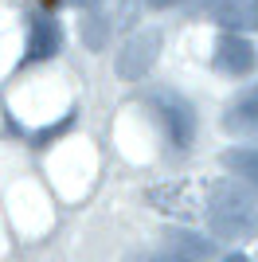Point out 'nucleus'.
<instances>
[{"label": "nucleus", "mask_w": 258, "mask_h": 262, "mask_svg": "<svg viewBox=\"0 0 258 262\" xmlns=\"http://www.w3.org/2000/svg\"><path fill=\"white\" fill-rule=\"evenodd\" d=\"M227 125H231L235 133H247V137H258V90H250L247 98H243L235 110H231Z\"/></svg>", "instance_id": "obj_5"}, {"label": "nucleus", "mask_w": 258, "mask_h": 262, "mask_svg": "<svg viewBox=\"0 0 258 262\" xmlns=\"http://www.w3.org/2000/svg\"><path fill=\"white\" fill-rule=\"evenodd\" d=\"M207 223L219 239H250L258 231V208L239 184L219 180L207 192Z\"/></svg>", "instance_id": "obj_1"}, {"label": "nucleus", "mask_w": 258, "mask_h": 262, "mask_svg": "<svg viewBox=\"0 0 258 262\" xmlns=\"http://www.w3.org/2000/svg\"><path fill=\"white\" fill-rule=\"evenodd\" d=\"M164 118H168V129H172V141L176 145L192 141V110H188V102H168Z\"/></svg>", "instance_id": "obj_6"}, {"label": "nucleus", "mask_w": 258, "mask_h": 262, "mask_svg": "<svg viewBox=\"0 0 258 262\" xmlns=\"http://www.w3.org/2000/svg\"><path fill=\"white\" fill-rule=\"evenodd\" d=\"M59 47V28H55L51 20H35V28H32V59H47V55Z\"/></svg>", "instance_id": "obj_8"}, {"label": "nucleus", "mask_w": 258, "mask_h": 262, "mask_svg": "<svg viewBox=\"0 0 258 262\" xmlns=\"http://www.w3.org/2000/svg\"><path fill=\"white\" fill-rule=\"evenodd\" d=\"M157 47H161V35H157V32H137L118 51V75L129 78V82L145 78V75H149V67L157 63Z\"/></svg>", "instance_id": "obj_2"}, {"label": "nucleus", "mask_w": 258, "mask_h": 262, "mask_svg": "<svg viewBox=\"0 0 258 262\" xmlns=\"http://www.w3.org/2000/svg\"><path fill=\"white\" fill-rule=\"evenodd\" d=\"M215 63L223 67L227 75H247L250 67H254V51L243 35H223L219 39V51H215Z\"/></svg>", "instance_id": "obj_3"}, {"label": "nucleus", "mask_w": 258, "mask_h": 262, "mask_svg": "<svg viewBox=\"0 0 258 262\" xmlns=\"http://www.w3.org/2000/svg\"><path fill=\"white\" fill-rule=\"evenodd\" d=\"M223 262H247V254H231V258H223Z\"/></svg>", "instance_id": "obj_11"}, {"label": "nucleus", "mask_w": 258, "mask_h": 262, "mask_svg": "<svg viewBox=\"0 0 258 262\" xmlns=\"http://www.w3.org/2000/svg\"><path fill=\"white\" fill-rule=\"evenodd\" d=\"M153 8H172V4H180V0H149Z\"/></svg>", "instance_id": "obj_10"}, {"label": "nucleus", "mask_w": 258, "mask_h": 262, "mask_svg": "<svg viewBox=\"0 0 258 262\" xmlns=\"http://www.w3.org/2000/svg\"><path fill=\"white\" fill-rule=\"evenodd\" d=\"M223 164L235 176H243L247 184L258 188V149H231V153L223 157Z\"/></svg>", "instance_id": "obj_7"}, {"label": "nucleus", "mask_w": 258, "mask_h": 262, "mask_svg": "<svg viewBox=\"0 0 258 262\" xmlns=\"http://www.w3.org/2000/svg\"><path fill=\"white\" fill-rule=\"evenodd\" d=\"M153 262H196V254H188V251H176V254H161V258H153Z\"/></svg>", "instance_id": "obj_9"}, {"label": "nucleus", "mask_w": 258, "mask_h": 262, "mask_svg": "<svg viewBox=\"0 0 258 262\" xmlns=\"http://www.w3.org/2000/svg\"><path fill=\"white\" fill-rule=\"evenodd\" d=\"M215 16L227 28H258V0H219Z\"/></svg>", "instance_id": "obj_4"}]
</instances>
